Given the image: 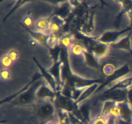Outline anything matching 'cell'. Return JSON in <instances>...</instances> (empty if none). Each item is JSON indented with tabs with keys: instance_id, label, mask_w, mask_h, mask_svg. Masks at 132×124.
I'll list each match as a JSON object with an SVG mask.
<instances>
[{
	"instance_id": "cell-1",
	"label": "cell",
	"mask_w": 132,
	"mask_h": 124,
	"mask_svg": "<svg viewBox=\"0 0 132 124\" xmlns=\"http://www.w3.org/2000/svg\"><path fill=\"white\" fill-rule=\"evenodd\" d=\"M85 45L86 46L87 50L91 53H92L97 59L103 58L106 56L109 51V45L99 42L94 39H91L85 37Z\"/></svg>"
},
{
	"instance_id": "cell-2",
	"label": "cell",
	"mask_w": 132,
	"mask_h": 124,
	"mask_svg": "<svg viewBox=\"0 0 132 124\" xmlns=\"http://www.w3.org/2000/svg\"><path fill=\"white\" fill-rule=\"evenodd\" d=\"M130 67H129V66L127 64L120 67L119 68L116 70L112 75L108 76L106 80L103 81V83L101 84L100 86L99 87V89L97 90L96 92L98 91H100L101 89H104L106 87H109L110 86L114 84L115 83L119 81L120 80L123 78V77H125L126 75H127L130 72Z\"/></svg>"
},
{
	"instance_id": "cell-3",
	"label": "cell",
	"mask_w": 132,
	"mask_h": 124,
	"mask_svg": "<svg viewBox=\"0 0 132 124\" xmlns=\"http://www.w3.org/2000/svg\"><path fill=\"white\" fill-rule=\"evenodd\" d=\"M132 30V27H128L125 30L121 31H107L99 37H96L94 40L103 43L111 45L112 43L117 42L122 38V36L126 32Z\"/></svg>"
},
{
	"instance_id": "cell-4",
	"label": "cell",
	"mask_w": 132,
	"mask_h": 124,
	"mask_svg": "<svg viewBox=\"0 0 132 124\" xmlns=\"http://www.w3.org/2000/svg\"><path fill=\"white\" fill-rule=\"evenodd\" d=\"M55 93L52 88L44 80L36 91V98L55 99L57 96Z\"/></svg>"
},
{
	"instance_id": "cell-5",
	"label": "cell",
	"mask_w": 132,
	"mask_h": 124,
	"mask_svg": "<svg viewBox=\"0 0 132 124\" xmlns=\"http://www.w3.org/2000/svg\"><path fill=\"white\" fill-rule=\"evenodd\" d=\"M41 84V83H39V80L32 84L28 90L19 96V102L22 104H28L32 103L34 99L36 98V91Z\"/></svg>"
},
{
	"instance_id": "cell-6",
	"label": "cell",
	"mask_w": 132,
	"mask_h": 124,
	"mask_svg": "<svg viewBox=\"0 0 132 124\" xmlns=\"http://www.w3.org/2000/svg\"><path fill=\"white\" fill-rule=\"evenodd\" d=\"M34 60H35V62H36V63L37 65L39 68L40 71H41V74H42L43 75V77L44 78L45 81H46V82L49 84V85L52 88L53 90H54L55 92H57V81L55 79V78H54V76H53L52 75L48 72V71H46V70H45V68H44L39 63V62L37 61V60H36L35 59Z\"/></svg>"
},
{
	"instance_id": "cell-7",
	"label": "cell",
	"mask_w": 132,
	"mask_h": 124,
	"mask_svg": "<svg viewBox=\"0 0 132 124\" xmlns=\"http://www.w3.org/2000/svg\"><path fill=\"white\" fill-rule=\"evenodd\" d=\"M132 87V76L130 78H122L118 81L117 82L115 83L112 85L107 88L106 91H111V90H116V89H125L128 90Z\"/></svg>"
},
{
	"instance_id": "cell-8",
	"label": "cell",
	"mask_w": 132,
	"mask_h": 124,
	"mask_svg": "<svg viewBox=\"0 0 132 124\" xmlns=\"http://www.w3.org/2000/svg\"><path fill=\"white\" fill-rule=\"evenodd\" d=\"M132 34V30L127 36L122 37L120 40L115 43H112L110 45V46L112 47L115 49H122L126 50L128 51H131V41H130V37Z\"/></svg>"
},
{
	"instance_id": "cell-9",
	"label": "cell",
	"mask_w": 132,
	"mask_h": 124,
	"mask_svg": "<svg viewBox=\"0 0 132 124\" xmlns=\"http://www.w3.org/2000/svg\"><path fill=\"white\" fill-rule=\"evenodd\" d=\"M99 83H96L93 84V85H90V86L86 88L85 90L83 91V92H82V94L81 95L80 98H79L78 100L76 102V105H77L81 103L82 102L86 100L87 98H88L89 97L91 96L94 93L96 92L97 90L98 89L99 87L100 86Z\"/></svg>"
},
{
	"instance_id": "cell-10",
	"label": "cell",
	"mask_w": 132,
	"mask_h": 124,
	"mask_svg": "<svg viewBox=\"0 0 132 124\" xmlns=\"http://www.w3.org/2000/svg\"><path fill=\"white\" fill-rule=\"evenodd\" d=\"M24 28H25L27 32L30 34V35L32 36V38L35 41H37V43H39L45 45V46L47 47V40L48 37V35L46 34L44 32H40V31L38 30L36 31H36H32L26 27H24Z\"/></svg>"
},
{
	"instance_id": "cell-11",
	"label": "cell",
	"mask_w": 132,
	"mask_h": 124,
	"mask_svg": "<svg viewBox=\"0 0 132 124\" xmlns=\"http://www.w3.org/2000/svg\"><path fill=\"white\" fill-rule=\"evenodd\" d=\"M54 106L51 102H45L42 103L39 107L38 112L42 117H48L54 112Z\"/></svg>"
},
{
	"instance_id": "cell-12",
	"label": "cell",
	"mask_w": 132,
	"mask_h": 124,
	"mask_svg": "<svg viewBox=\"0 0 132 124\" xmlns=\"http://www.w3.org/2000/svg\"><path fill=\"white\" fill-rule=\"evenodd\" d=\"M83 56L85 57L86 62H87L89 65L92 66L94 67H99V63H98L97 60V58L92 53L89 52L86 49H85V51H84Z\"/></svg>"
},
{
	"instance_id": "cell-13",
	"label": "cell",
	"mask_w": 132,
	"mask_h": 124,
	"mask_svg": "<svg viewBox=\"0 0 132 124\" xmlns=\"http://www.w3.org/2000/svg\"><path fill=\"white\" fill-rule=\"evenodd\" d=\"M121 111L119 102H116L114 105L112 107L108 113V116L110 118L113 119H117L121 118Z\"/></svg>"
},
{
	"instance_id": "cell-14",
	"label": "cell",
	"mask_w": 132,
	"mask_h": 124,
	"mask_svg": "<svg viewBox=\"0 0 132 124\" xmlns=\"http://www.w3.org/2000/svg\"><path fill=\"white\" fill-rule=\"evenodd\" d=\"M50 21L48 19H41L36 22V27H37L38 31L43 32L45 31L46 30H49L50 28Z\"/></svg>"
},
{
	"instance_id": "cell-15",
	"label": "cell",
	"mask_w": 132,
	"mask_h": 124,
	"mask_svg": "<svg viewBox=\"0 0 132 124\" xmlns=\"http://www.w3.org/2000/svg\"><path fill=\"white\" fill-rule=\"evenodd\" d=\"M59 39L56 34L51 33L48 35L47 40V47L51 48L52 49L57 47L58 43H59Z\"/></svg>"
},
{
	"instance_id": "cell-16",
	"label": "cell",
	"mask_w": 132,
	"mask_h": 124,
	"mask_svg": "<svg viewBox=\"0 0 132 124\" xmlns=\"http://www.w3.org/2000/svg\"><path fill=\"white\" fill-rule=\"evenodd\" d=\"M73 36L70 34H67L63 36L59 41V43L67 49H70L73 44Z\"/></svg>"
},
{
	"instance_id": "cell-17",
	"label": "cell",
	"mask_w": 132,
	"mask_h": 124,
	"mask_svg": "<svg viewBox=\"0 0 132 124\" xmlns=\"http://www.w3.org/2000/svg\"><path fill=\"white\" fill-rule=\"evenodd\" d=\"M61 25H62L61 20H59V19H57L52 20L51 21H50V28H49V30H50V33L55 34L56 32H59Z\"/></svg>"
},
{
	"instance_id": "cell-18",
	"label": "cell",
	"mask_w": 132,
	"mask_h": 124,
	"mask_svg": "<svg viewBox=\"0 0 132 124\" xmlns=\"http://www.w3.org/2000/svg\"><path fill=\"white\" fill-rule=\"evenodd\" d=\"M116 103V102H113L112 100H108L104 103L101 112V115L103 117H106V116H108V113H109L112 107Z\"/></svg>"
},
{
	"instance_id": "cell-19",
	"label": "cell",
	"mask_w": 132,
	"mask_h": 124,
	"mask_svg": "<svg viewBox=\"0 0 132 124\" xmlns=\"http://www.w3.org/2000/svg\"><path fill=\"white\" fill-rule=\"evenodd\" d=\"M85 50V48H84L82 45H79V44H73L72 47L70 48L72 53L76 56L83 55Z\"/></svg>"
},
{
	"instance_id": "cell-20",
	"label": "cell",
	"mask_w": 132,
	"mask_h": 124,
	"mask_svg": "<svg viewBox=\"0 0 132 124\" xmlns=\"http://www.w3.org/2000/svg\"><path fill=\"white\" fill-rule=\"evenodd\" d=\"M13 63L14 62L12 61V60L10 59V58L7 54L3 56L1 59V65L3 67H5V68H9V67H10L12 65Z\"/></svg>"
},
{
	"instance_id": "cell-21",
	"label": "cell",
	"mask_w": 132,
	"mask_h": 124,
	"mask_svg": "<svg viewBox=\"0 0 132 124\" xmlns=\"http://www.w3.org/2000/svg\"><path fill=\"white\" fill-rule=\"evenodd\" d=\"M116 71V70L115 68V67L112 63H108L107 65H106L104 67V69H103L104 73L108 76L112 75Z\"/></svg>"
},
{
	"instance_id": "cell-22",
	"label": "cell",
	"mask_w": 132,
	"mask_h": 124,
	"mask_svg": "<svg viewBox=\"0 0 132 124\" xmlns=\"http://www.w3.org/2000/svg\"><path fill=\"white\" fill-rule=\"evenodd\" d=\"M7 55L9 56L10 58V59L12 60L13 62H15L16 61H18V59H19V54H18V51L15 50H11L8 52Z\"/></svg>"
},
{
	"instance_id": "cell-23",
	"label": "cell",
	"mask_w": 132,
	"mask_h": 124,
	"mask_svg": "<svg viewBox=\"0 0 132 124\" xmlns=\"http://www.w3.org/2000/svg\"><path fill=\"white\" fill-rule=\"evenodd\" d=\"M23 23L24 27L26 26V27L28 28V27L32 26V25H33V19H32V18H31L30 16H26L23 18Z\"/></svg>"
},
{
	"instance_id": "cell-24",
	"label": "cell",
	"mask_w": 132,
	"mask_h": 124,
	"mask_svg": "<svg viewBox=\"0 0 132 124\" xmlns=\"http://www.w3.org/2000/svg\"><path fill=\"white\" fill-rule=\"evenodd\" d=\"M1 78L3 81H7L10 80V74L9 71L6 69H3L1 71Z\"/></svg>"
},
{
	"instance_id": "cell-25",
	"label": "cell",
	"mask_w": 132,
	"mask_h": 124,
	"mask_svg": "<svg viewBox=\"0 0 132 124\" xmlns=\"http://www.w3.org/2000/svg\"><path fill=\"white\" fill-rule=\"evenodd\" d=\"M92 124H108V120L105 119V117H97L94 119Z\"/></svg>"
},
{
	"instance_id": "cell-26",
	"label": "cell",
	"mask_w": 132,
	"mask_h": 124,
	"mask_svg": "<svg viewBox=\"0 0 132 124\" xmlns=\"http://www.w3.org/2000/svg\"><path fill=\"white\" fill-rule=\"evenodd\" d=\"M128 102L130 104V105L132 107V88H130V89H128Z\"/></svg>"
},
{
	"instance_id": "cell-27",
	"label": "cell",
	"mask_w": 132,
	"mask_h": 124,
	"mask_svg": "<svg viewBox=\"0 0 132 124\" xmlns=\"http://www.w3.org/2000/svg\"><path fill=\"white\" fill-rule=\"evenodd\" d=\"M25 3V1H18V4H17V5H15V6H14V9H12V10H11V11L10 12V13H9V14H8L7 16H6V17L9 16V15H10V14H12V13L14 11V10H15V9H16L18 7V6H20V5H21V4H22V3Z\"/></svg>"
},
{
	"instance_id": "cell-28",
	"label": "cell",
	"mask_w": 132,
	"mask_h": 124,
	"mask_svg": "<svg viewBox=\"0 0 132 124\" xmlns=\"http://www.w3.org/2000/svg\"><path fill=\"white\" fill-rule=\"evenodd\" d=\"M46 124H59V123H57L56 121H48V122L46 123Z\"/></svg>"
},
{
	"instance_id": "cell-29",
	"label": "cell",
	"mask_w": 132,
	"mask_h": 124,
	"mask_svg": "<svg viewBox=\"0 0 132 124\" xmlns=\"http://www.w3.org/2000/svg\"><path fill=\"white\" fill-rule=\"evenodd\" d=\"M131 88H132V87H131Z\"/></svg>"
}]
</instances>
